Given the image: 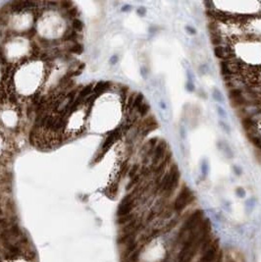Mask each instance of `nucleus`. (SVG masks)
<instances>
[{
    "instance_id": "f257e3e1",
    "label": "nucleus",
    "mask_w": 261,
    "mask_h": 262,
    "mask_svg": "<svg viewBox=\"0 0 261 262\" xmlns=\"http://www.w3.org/2000/svg\"><path fill=\"white\" fill-rule=\"evenodd\" d=\"M194 200V194L191 192V189L187 186H184V188L179 192L176 198L172 202V208L177 215H181V213L186 209L190 204H191Z\"/></svg>"
},
{
    "instance_id": "f03ea898",
    "label": "nucleus",
    "mask_w": 261,
    "mask_h": 262,
    "mask_svg": "<svg viewBox=\"0 0 261 262\" xmlns=\"http://www.w3.org/2000/svg\"><path fill=\"white\" fill-rule=\"evenodd\" d=\"M167 142L165 140H160L158 142L156 146L154 147L152 158H151V165H152V169L154 167H156L160 164L161 162L165 159L168 150H167Z\"/></svg>"
},
{
    "instance_id": "7ed1b4c3",
    "label": "nucleus",
    "mask_w": 261,
    "mask_h": 262,
    "mask_svg": "<svg viewBox=\"0 0 261 262\" xmlns=\"http://www.w3.org/2000/svg\"><path fill=\"white\" fill-rule=\"evenodd\" d=\"M122 128L119 127L116 128L114 131H112L111 133H109V135L107 136V137L105 139L103 145H102V148H101V152L99 154V158H102L104 156V154L108 151V149L114 145V142L121 137L122 135Z\"/></svg>"
},
{
    "instance_id": "20e7f679",
    "label": "nucleus",
    "mask_w": 261,
    "mask_h": 262,
    "mask_svg": "<svg viewBox=\"0 0 261 262\" xmlns=\"http://www.w3.org/2000/svg\"><path fill=\"white\" fill-rule=\"evenodd\" d=\"M110 87H111V83H110V81H97V83L94 84L93 92H92V93L96 94L97 96H99L101 93H103L104 91H106L107 90H109V88H110Z\"/></svg>"
},
{
    "instance_id": "39448f33",
    "label": "nucleus",
    "mask_w": 261,
    "mask_h": 262,
    "mask_svg": "<svg viewBox=\"0 0 261 262\" xmlns=\"http://www.w3.org/2000/svg\"><path fill=\"white\" fill-rule=\"evenodd\" d=\"M93 87H94V84H87V86H85L80 91H79V93H78L77 96L79 98H81L82 100H85V98L88 97L92 92H93Z\"/></svg>"
},
{
    "instance_id": "423d86ee",
    "label": "nucleus",
    "mask_w": 261,
    "mask_h": 262,
    "mask_svg": "<svg viewBox=\"0 0 261 262\" xmlns=\"http://www.w3.org/2000/svg\"><path fill=\"white\" fill-rule=\"evenodd\" d=\"M68 52L72 54L80 55L84 52V46H82V44L80 43V42H76V43H73L71 46L68 48Z\"/></svg>"
},
{
    "instance_id": "0eeeda50",
    "label": "nucleus",
    "mask_w": 261,
    "mask_h": 262,
    "mask_svg": "<svg viewBox=\"0 0 261 262\" xmlns=\"http://www.w3.org/2000/svg\"><path fill=\"white\" fill-rule=\"evenodd\" d=\"M243 95V91L242 88H240V87L231 88V90H229V92H228V96H229L231 100L236 99V98H239Z\"/></svg>"
},
{
    "instance_id": "6e6552de",
    "label": "nucleus",
    "mask_w": 261,
    "mask_h": 262,
    "mask_svg": "<svg viewBox=\"0 0 261 262\" xmlns=\"http://www.w3.org/2000/svg\"><path fill=\"white\" fill-rule=\"evenodd\" d=\"M71 27H72L73 29H74V31L78 32H81L82 29H84V23H82V21L81 19L75 18V19H73L71 21Z\"/></svg>"
},
{
    "instance_id": "1a4fd4ad",
    "label": "nucleus",
    "mask_w": 261,
    "mask_h": 262,
    "mask_svg": "<svg viewBox=\"0 0 261 262\" xmlns=\"http://www.w3.org/2000/svg\"><path fill=\"white\" fill-rule=\"evenodd\" d=\"M144 102V96L143 93H137L135 96L133 106H132V110H137L140 107V105Z\"/></svg>"
},
{
    "instance_id": "9d476101",
    "label": "nucleus",
    "mask_w": 261,
    "mask_h": 262,
    "mask_svg": "<svg viewBox=\"0 0 261 262\" xmlns=\"http://www.w3.org/2000/svg\"><path fill=\"white\" fill-rule=\"evenodd\" d=\"M149 105H148V104L146 103V102H143V104H141L140 105V107L138 108V109L137 110V113L140 114V115L141 116V117H144V116H146V114L149 112Z\"/></svg>"
},
{
    "instance_id": "9b49d317",
    "label": "nucleus",
    "mask_w": 261,
    "mask_h": 262,
    "mask_svg": "<svg viewBox=\"0 0 261 262\" xmlns=\"http://www.w3.org/2000/svg\"><path fill=\"white\" fill-rule=\"evenodd\" d=\"M138 173H140L138 172V165H134L131 168L130 171H129V176H130V178L132 179V178H134L135 175H137Z\"/></svg>"
},
{
    "instance_id": "f8f14e48",
    "label": "nucleus",
    "mask_w": 261,
    "mask_h": 262,
    "mask_svg": "<svg viewBox=\"0 0 261 262\" xmlns=\"http://www.w3.org/2000/svg\"><path fill=\"white\" fill-rule=\"evenodd\" d=\"M213 97H214V99H216L217 101H219V102L223 101L222 94L220 93V91L218 90H215L213 91Z\"/></svg>"
},
{
    "instance_id": "ddd939ff",
    "label": "nucleus",
    "mask_w": 261,
    "mask_h": 262,
    "mask_svg": "<svg viewBox=\"0 0 261 262\" xmlns=\"http://www.w3.org/2000/svg\"><path fill=\"white\" fill-rule=\"evenodd\" d=\"M236 194H237V196H239V197L243 198V197L246 196V191H244L243 188H237L236 189Z\"/></svg>"
},
{
    "instance_id": "4468645a",
    "label": "nucleus",
    "mask_w": 261,
    "mask_h": 262,
    "mask_svg": "<svg viewBox=\"0 0 261 262\" xmlns=\"http://www.w3.org/2000/svg\"><path fill=\"white\" fill-rule=\"evenodd\" d=\"M118 60H119L118 55H112V56L110 57V59H109V62H110L111 65H115L118 62Z\"/></svg>"
},
{
    "instance_id": "2eb2a0df",
    "label": "nucleus",
    "mask_w": 261,
    "mask_h": 262,
    "mask_svg": "<svg viewBox=\"0 0 261 262\" xmlns=\"http://www.w3.org/2000/svg\"><path fill=\"white\" fill-rule=\"evenodd\" d=\"M186 29H187V32H189L190 34H196V29H194L193 27H190V26H187V27H186Z\"/></svg>"
},
{
    "instance_id": "dca6fc26",
    "label": "nucleus",
    "mask_w": 261,
    "mask_h": 262,
    "mask_svg": "<svg viewBox=\"0 0 261 262\" xmlns=\"http://www.w3.org/2000/svg\"><path fill=\"white\" fill-rule=\"evenodd\" d=\"M122 11L123 12H129V11H131L132 10V6L131 5H129V4H127V5H124L123 7H122Z\"/></svg>"
},
{
    "instance_id": "f3484780",
    "label": "nucleus",
    "mask_w": 261,
    "mask_h": 262,
    "mask_svg": "<svg viewBox=\"0 0 261 262\" xmlns=\"http://www.w3.org/2000/svg\"><path fill=\"white\" fill-rule=\"evenodd\" d=\"M137 14L140 16H143L145 14V9L143 7H140L137 9Z\"/></svg>"
},
{
    "instance_id": "a211bd4d",
    "label": "nucleus",
    "mask_w": 261,
    "mask_h": 262,
    "mask_svg": "<svg viewBox=\"0 0 261 262\" xmlns=\"http://www.w3.org/2000/svg\"><path fill=\"white\" fill-rule=\"evenodd\" d=\"M187 90H189V91H193V90H194L193 84H191V83H187Z\"/></svg>"
},
{
    "instance_id": "6ab92c4d",
    "label": "nucleus",
    "mask_w": 261,
    "mask_h": 262,
    "mask_svg": "<svg viewBox=\"0 0 261 262\" xmlns=\"http://www.w3.org/2000/svg\"><path fill=\"white\" fill-rule=\"evenodd\" d=\"M217 109H218V112H219L220 115H223V117H225V116H226V114H225V112H224V110L222 109V108H221V107H218Z\"/></svg>"
},
{
    "instance_id": "aec40b11",
    "label": "nucleus",
    "mask_w": 261,
    "mask_h": 262,
    "mask_svg": "<svg viewBox=\"0 0 261 262\" xmlns=\"http://www.w3.org/2000/svg\"><path fill=\"white\" fill-rule=\"evenodd\" d=\"M234 170H235V172H236L237 175H240V170L239 168L237 169V167H234Z\"/></svg>"
},
{
    "instance_id": "412c9836",
    "label": "nucleus",
    "mask_w": 261,
    "mask_h": 262,
    "mask_svg": "<svg viewBox=\"0 0 261 262\" xmlns=\"http://www.w3.org/2000/svg\"><path fill=\"white\" fill-rule=\"evenodd\" d=\"M1 165H2V162H1V160H0V166H1Z\"/></svg>"
}]
</instances>
